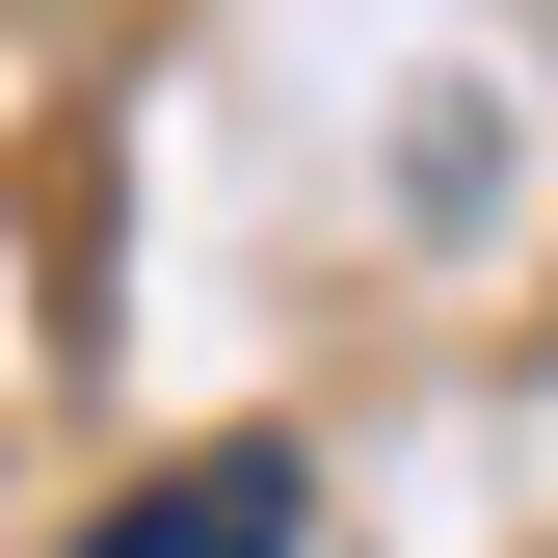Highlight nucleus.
<instances>
[{
    "label": "nucleus",
    "mask_w": 558,
    "mask_h": 558,
    "mask_svg": "<svg viewBox=\"0 0 558 558\" xmlns=\"http://www.w3.org/2000/svg\"><path fill=\"white\" fill-rule=\"evenodd\" d=\"M319 532V478L266 452V426H214V452H160L133 506H81V558H293Z\"/></svg>",
    "instance_id": "obj_1"
}]
</instances>
